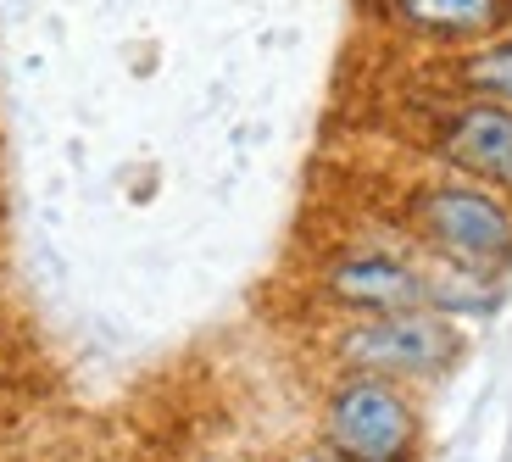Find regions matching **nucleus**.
I'll return each instance as SVG.
<instances>
[{
    "instance_id": "4",
    "label": "nucleus",
    "mask_w": 512,
    "mask_h": 462,
    "mask_svg": "<svg viewBox=\"0 0 512 462\" xmlns=\"http://www.w3.org/2000/svg\"><path fill=\"white\" fill-rule=\"evenodd\" d=\"M318 290L334 312L373 318V312H412L429 307V268L384 245H351L334 251L318 273Z\"/></svg>"
},
{
    "instance_id": "2",
    "label": "nucleus",
    "mask_w": 512,
    "mask_h": 462,
    "mask_svg": "<svg viewBox=\"0 0 512 462\" xmlns=\"http://www.w3.org/2000/svg\"><path fill=\"white\" fill-rule=\"evenodd\" d=\"M462 351H468L462 323L429 307L346 318L329 334V357L340 373H379L396 385H435L462 362Z\"/></svg>"
},
{
    "instance_id": "10",
    "label": "nucleus",
    "mask_w": 512,
    "mask_h": 462,
    "mask_svg": "<svg viewBox=\"0 0 512 462\" xmlns=\"http://www.w3.org/2000/svg\"><path fill=\"white\" fill-rule=\"evenodd\" d=\"M268 462H295V457H268Z\"/></svg>"
},
{
    "instance_id": "9",
    "label": "nucleus",
    "mask_w": 512,
    "mask_h": 462,
    "mask_svg": "<svg viewBox=\"0 0 512 462\" xmlns=\"http://www.w3.org/2000/svg\"><path fill=\"white\" fill-rule=\"evenodd\" d=\"M295 462H340V457H334L329 446H312V451H301V457H295Z\"/></svg>"
},
{
    "instance_id": "8",
    "label": "nucleus",
    "mask_w": 512,
    "mask_h": 462,
    "mask_svg": "<svg viewBox=\"0 0 512 462\" xmlns=\"http://www.w3.org/2000/svg\"><path fill=\"white\" fill-rule=\"evenodd\" d=\"M423 268H429V312H440V318H490L501 307V279H479V273L446 268V262H423Z\"/></svg>"
},
{
    "instance_id": "6",
    "label": "nucleus",
    "mask_w": 512,
    "mask_h": 462,
    "mask_svg": "<svg viewBox=\"0 0 512 462\" xmlns=\"http://www.w3.org/2000/svg\"><path fill=\"white\" fill-rule=\"evenodd\" d=\"M379 17L423 51H468L512 28V0H379Z\"/></svg>"
},
{
    "instance_id": "1",
    "label": "nucleus",
    "mask_w": 512,
    "mask_h": 462,
    "mask_svg": "<svg viewBox=\"0 0 512 462\" xmlns=\"http://www.w3.org/2000/svg\"><path fill=\"white\" fill-rule=\"evenodd\" d=\"M407 234L429 262L479 273V279H501L512 273V201L474 179L440 173V179L412 184L407 206Z\"/></svg>"
},
{
    "instance_id": "5",
    "label": "nucleus",
    "mask_w": 512,
    "mask_h": 462,
    "mask_svg": "<svg viewBox=\"0 0 512 462\" xmlns=\"http://www.w3.org/2000/svg\"><path fill=\"white\" fill-rule=\"evenodd\" d=\"M429 151L446 173L474 179L485 190L507 195L512 201V112L490 101H457L435 117L429 129Z\"/></svg>"
},
{
    "instance_id": "3",
    "label": "nucleus",
    "mask_w": 512,
    "mask_h": 462,
    "mask_svg": "<svg viewBox=\"0 0 512 462\" xmlns=\"http://www.w3.org/2000/svg\"><path fill=\"white\" fill-rule=\"evenodd\" d=\"M318 446L340 462H418L423 407L412 385L379 373H334L318 407Z\"/></svg>"
},
{
    "instance_id": "7",
    "label": "nucleus",
    "mask_w": 512,
    "mask_h": 462,
    "mask_svg": "<svg viewBox=\"0 0 512 462\" xmlns=\"http://www.w3.org/2000/svg\"><path fill=\"white\" fill-rule=\"evenodd\" d=\"M446 84L457 101H490L512 112V28L485 45H468V51L446 56Z\"/></svg>"
}]
</instances>
